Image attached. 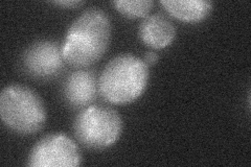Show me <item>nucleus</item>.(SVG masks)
Listing matches in <instances>:
<instances>
[{
	"instance_id": "nucleus-3",
	"label": "nucleus",
	"mask_w": 251,
	"mask_h": 167,
	"mask_svg": "<svg viewBox=\"0 0 251 167\" xmlns=\"http://www.w3.org/2000/svg\"><path fill=\"white\" fill-rule=\"evenodd\" d=\"M0 116L7 129L21 136L40 132L47 119L43 99L26 86L12 84L0 94Z\"/></svg>"
},
{
	"instance_id": "nucleus-9",
	"label": "nucleus",
	"mask_w": 251,
	"mask_h": 167,
	"mask_svg": "<svg viewBox=\"0 0 251 167\" xmlns=\"http://www.w3.org/2000/svg\"><path fill=\"white\" fill-rule=\"evenodd\" d=\"M160 3L173 17L187 23L204 21L214 9V3L207 0H162Z\"/></svg>"
},
{
	"instance_id": "nucleus-4",
	"label": "nucleus",
	"mask_w": 251,
	"mask_h": 167,
	"mask_svg": "<svg viewBox=\"0 0 251 167\" xmlns=\"http://www.w3.org/2000/svg\"><path fill=\"white\" fill-rule=\"evenodd\" d=\"M123 119L117 111L109 106L90 105L81 110L73 123L75 139L85 148L104 150L120 139Z\"/></svg>"
},
{
	"instance_id": "nucleus-11",
	"label": "nucleus",
	"mask_w": 251,
	"mask_h": 167,
	"mask_svg": "<svg viewBox=\"0 0 251 167\" xmlns=\"http://www.w3.org/2000/svg\"><path fill=\"white\" fill-rule=\"evenodd\" d=\"M54 5L63 7V9H76V7L85 4V1H80V0H62V1H52Z\"/></svg>"
},
{
	"instance_id": "nucleus-2",
	"label": "nucleus",
	"mask_w": 251,
	"mask_h": 167,
	"mask_svg": "<svg viewBox=\"0 0 251 167\" xmlns=\"http://www.w3.org/2000/svg\"><path fill=\"white\" fill-rule=\"evenodd\" d=\"M150 78V69L134 54L116 55L101 71L99 93L112 105H128L144 94Z\"/></svg>"
},
{
	"instance_id": "nucleus-8",
	"label": "nucleus",
	"mask_w": 251,
	"mask_h": 167,
	"mask_svg": "<svg viewBox=\"0 0 251 167\" xmlns=\"http://www.w3.org/2000/svg\"><path fill=\"white\" fill-rule=\"evenodd\" d=\"M138 37L150 48H166L176 38V27L166 14L157 12L141 20L138 26Z\"/></svg>"
},
{
	"instance_id": "nucleus-12",
	"label": "nucleus",
	"mask_w": 251,
	"mask_h": 167,
	"mask_svg": "<svg viewBox=\"0 0 251 167\" xmlns=\"http://www.w3.org/2000/svg\"><path fill=\"white\" fill-rule=\"evenodd\" d=\"M158 60H159L158 54L154 51H148L145 54V58H144V61L148 66H152V65L156 64V63L158 62Z\"/></svg>"
},
{
	"instance_id": "nucleus-5",
	"label": "nucleus",
	"mask_w": 251,
	"mask_h": 167,
	"mask_svg": "<svg viewBox=\"0 0 251 167\" xmlns=\"http://www.w3.org/2000/svg\"><path fill=\"white\" fill-rule=\"evenodd\" d=\"M82 156L74 140L63 133L46 135L31 147L26 165L29 167H77Z\"/></svg>"
},
{
	"instance_id": "nucleus-1",
	"label": "nucleus",
	"mask_w": 251,
	"mask_h": 167,
	"mask_svg": "<svg viewBox=\"0 0 251 167\" xmlns=\"http://www.w3.org/2000/svg\"><path fill=\"white\" fill-rule=\"evenodd\" d=\"M112 36L109 15L89 7L72 23L62 43L65 63L76 69L87 68L106 53Z\"/></svg>"
},
{
	"instance_id": "nucleus-7",
	"label": "nucleus",
	"mask_w": 251,
	"mask_h": 167,
	"mask_svg": "<svg viewBox=\"0 0 251 167\" xmlns=\"http://www.w3.org/2000/svg\"><path fill=\"white\" fill-rule=\"evenodd\" d=\"M61 93L66 105L83 110L92 105L99 93V77L94 70L80 68L69 73L62 84Z\"/></svg>"
},
{
	"instance_id": "nucleus-6",
	"label": "nucleus",
	"mask_w": 251,
	"mask_h": 167,
	"mask_svg": "<svg viewBox=\"0 0 251 167\" xmlns=\"http://www.w3.org/2000/svg\"><path fill=\"white\" fill-rule=\"evenodd\" d=\"M62 45L50 39L30 44L21 55V68L27 76L37 81H50L64 69Z\"/></svg>"
},
{
	"instance_id": "nucleus-10",
	"label": "nucleus",
	"mask_w": 251,
	"mask_h": 167,
	"mask_svg": "<svg viewBox=\"0 0 251 167\" xmlns=\"http://www.w3.org/2000/svg\"><path fill=\"white\" fill-rule=\"evenodd\" d=\"M112 4L126 18L137 19L150 15L155 2L153 0H115Z\"/></svg>"
}]
</instances>
